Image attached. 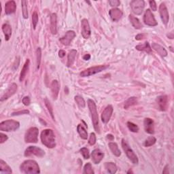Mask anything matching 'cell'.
<instances>
[{"label": "cell", "instance_id": "1", "mask_svg": "<svg viewBox=\"0 0 174 174\" xmlns=\"http://www.w3.org/2000/svg\"><path fill=\"white\" fill-rule=\"evenodd\" d=\"M21 172L26 174H36L40 173L38 164L33 160H27L22 163L20 167Z\"/></svg>", "mask_w": 174, "mask_h": 174}, {"label": "cell", "instance_id": "2", "mask_svg": "<svg viewBox=\"0 0 174 174\" xmlns=\"http://www.w3.org/2000/svg\"><path fill=\"white\" fill-rule=\"evenodd\" d=\"M41 140L47 148H54L56 146L55 135L52 129H45L42 132Z\"/></svg>", "mask_w": 174, "mask_h": 174}, {"label": "cell", "instance_id": "3", "mask_svg": "<svg viewBox=\"0 0 174 174\" xmlns=\"http://www.w3.org/2000/svg\"><path fill=\"white\" fill-rule=\"evenodd\" d=\"M88 106L89 108L90 112L91 114L92 122L94 127L95 130L97 133H99V117L97 110V106L94 101L92 99H89L88 100Z\"/></svg>", "mask_w": 174, "mask_h": 174}, {"label": "cell", "instance_id": "4", "mask_svg": "<svg viewBox=\"0 0 174 174\" xmlns=\"http://www.w3.org/2000/svg\"><path fill=\"white\" fill-rule=\"evenodd\" d=\"M20 127V123L18 121L13 120H8L0 123V130L2 131L10 132L17 130Z\"/></svg>", "mask_w": 174, "mask_h": 174}, {"label": "cell", "instance_id": "5", "mask_svg": "<svg viewBox=\"0 0 174 174\" xmlns=\"http://www.w3.org/2000/svg\"><path fill=\"white\" fill-rule=\"evenodd\" d=\"M122 149L125 151V154H126L127 156L129 158V159L133 164H137L139 160H138L137 155L135 154L133 150L131 149L129 145L127 142V141L124 139L122 140Z\"/></svg>", "mask_w": 174, "mask_h": 174}, {"label": "cell", "instance_id": "6", "mask_svg": "<svg viewBox=\"0 0 174 174\" xmlns=\"http://www.w3.org/2000/svg\"><path fill=\"white\" fill-rule=\"evenodd\" d=\"M39 130L36 127H31L27 131L25 135V141L26 143H37L38 141Z\"/></svg>", "mask_w": 174, "mask_h": 174}, {"label": "cell", "instance_id": "7", "mask_svg": "<svg viewBox=\"0 0 174 174\" xmlns=\"http://www.w3.org/2000/svg\"><path fill=\"white\" fill-rule=\"evenodd\" d=\"M109 65H99V66H95L90 67V68L86 69L85 70L82 71L80 73V76L81 77H88L90 76L94 75L99 72H101L102 71H104L106 69H108Z\"/></svg>", "mask_w": 174, "mask_h": 174}, {"label": "cell", "instance_id": "8", "mask_svg": "<svg viewBox=\"0 0 174 174\" xmlns=\"http://www.w3.org/2000/svg\"><path fill=\"white\" fill-rule=\"evenodd\" d=\"M132 11L137 15H140L143 12L145 2L143 0H133L130 3Z\"/></svg>", "mask_w": 174, "mask_h": 174}, {"label": "cell", "instance_id": "9", "mask_svg": "<svg viewBox=\"0 0 174 174\" xmlns=\"http://www.w3.org/2000/svg\"><path fill=\"white\" fill-rule=\"evenodd\" d=\"M45 155V152L40 148L36 146L28 147L25 152V156H36L38 157H43Z\"/></svg>", "mask_w": 174, "mask_h": 174}, {"label": "cell", "instance_id": "10", "mask_svg": "<svg viewBox=\"0 0 174 174\" xmlns=\"http://www.w3.org/2000/svg\"><path fill=\"white\" fill-rule=\"evenodd\" d=\"M144 22L148 26L154 27L158 25L154 16L150 9H147L144 17Z\"/></svg>", "mask_w": 174, "mask_h": 174}, {"label": "cell", "instance_id": "11", "mask_svg": "<svg viewBox=\"0 0 174 174\" xmlns=\"http://www.w3.org/2000/svg\"><path fill=\"white\" fill-rule=\"evenodd\" d=\"M81 34L85 39H89L91 36V31L88 20L82 19L81 21Z\"/></svg>", "mask_w": 174, "mask_h": 174}, {"label": "cell", "instance_id": "12", "mask_svg": "<svg viewBox=\"0 0 174 174\" xmlns=\"http://www.w3.org/2000/svg\"><path fill=\"white\" fill-rule=\"evenodd\" d=\"M156 104L160 111L165 112L168 107V97L167 95H160L156 98Z\"/></svg>", "mask_w": 174, "mask_h": 174}, {"label": "cell", "instance_id": "13", "mask_svg": "<svg viewBox=\"0 0 174 174\" xmlns=\"http://www.w3.org/2000/svg\"><path fill=\"white\" fill-rule=\"evenodd\" d=\"M76 37V33L73 31H68L65 35L59 39L60 42L64 46H69L72 41Z\"/></svg>", "mask_w": 174, "mask_h": 174}, {"label": "cell", "instance_id": "14", "mask_svg": "<svg viewBox=\"0 0 174 174\" xmlns=\"http://www.w3.org/2000/svg\"><path fill=\"white\" fill-rule=\"evenodd\" d=\"M159 12H160L161 20H162L163 24L167 25L169 22V15L168 10H167L165 4H163V3H162L159 6Z\"/></svg>", "mask_w": 174, "mask_h": 174}, {"label": "cell", "instance_id": "15", "mask_svg": "<svg viewBox=\"0 0 174 174\" xmlns=\"http://www.w3.org/2000/svg\"><path fill=\"white\" fill-rule=\"evenodd\" d=\"M113 110L114 109L112 105H108L107 107L104 109V110L103 111L101 114V121L104 124H107L109 121L110 120L112 113H113Z\"/></svg>", "mask_w": 174, "mask_h": 174}, {"label": "cell", "instance_id": "16", "mask_svg": "<svg viewBox=\"0 0 174 174\" xmlns=\"http://www.w3.org/2000/svg\"><path fill=\"white\" fill-rule=\"evenodd\" d=\"M17 91V84L12 83V85L9 86V88L6 90V91L4 93V95L2 96L1 97V101H4L5 100H7L10 97L15 94V93Z\"/></svg>", "mask_w": 174, "mask_h": 174}, {"label": "cell", "instance_id": "17", "mask_svg": "<svg viewBox=\"0 0 174 174\" xmlns=\"http://www.w3.org/2000/svg\"><path fill=\"white\" fill-rule=\"evenodd\" d=\"M144 129L146 133L149 134H153L154 133V125L152 119L150 118H145L144 121Z\"/></svg>", "mask_w": 174, "mask_h": 174}, {"label": "cell", "instance_id": "18", "mask_svg": "<svg viewBox=\"0 0 174 174\" xmlns=\"http://www.w3.org/2000/svg\"><path fill=\"white\" fill-rule=\"evenodd\" d=\"M91 157L93 163L95 164H99L104 159V153L102 152L99 149H95L91 153Z\"/></svg>", "mask_w": 174, "mask_h": 174}, {"label": "cell", "instance_id": "19", "mask_svg": "<svg viewBox=\"0 0 174 174\" xmlns=\"http://www.w3.org/2000/svg\"><path fill=\"white\" fill-rule=\"evenodd\" d=\"M109 14L113 21H118L122 18V14H123L121 10L118 8L111 9L109 12Z\"/></svg>", "mask_w": 174, "mask_h": 174}, {"label": "cell", "instance_id": "20", "mask_svg": "<svg viewBox=\"0 0 174 174\" xmlns=\"http://www.w3.org/2000/svg\"><path fill=\"white\" fill-rule=\"evenodd\" d=\"M17 9V5L14 1H8L5 4V13L6 14H13Z\"/></svg>", "mask_w": 174, "mask_h": 174}, {"label": "cell", "instance_id": "21", "mask_svg": "<svg viewBox=\"0 0 174 174\" xmlns=\"http://www.w3.org/2000/svg\"><path fill=\"white\" fill-rule=\"evenodd\" d=\"M59 83L57 80H53L51 84V91H52V95L54 100H56L58 97L59 93Z\"/></svg>", "mask_w": 174, "mask_h": 174}, {"label": "cell", "instance_id": "22", "mask_svg": "<svg viewBox=\"0 0 174 174\" xmlns=\"http://www.w3.org/2000/svg\"><path fill=\"white\" fill-rule=\"evenodd\" d=\"M50 31L53 35L57 33V16L55 13L51 14L50 17Z\"/></svg>", "mask_w": 174, "mask_h": 174}, {"label": "cell", "instance_id": "23", "mask_svg": "<svg viewBox=\"0 0 174 174\" xmlns=\"http://www.w3.org/2000/svg\"><path fill=\"white\" fill-rule=\"evenodd\" d=\"M152 46L153 49L156 51V52L159 54L160 56L165 57L167 56V51L164 47L160 46V44L156 43H152Z\"/></svg>", "mask_w": 174, "mask_h": 174}, {"label": "cell", "instance_id": "24", "mask_svg": "<svg viewBox=\"0 0 174 174\" xmlns=\"http://www.w3.org/2000/svg\"><path fill=\"white\" fill-rule=\"evenodd\" d=\"M2 31L4 34L5 40L8 41L12 35V27L8 23H4L2 25Z\"/></svg>", "mask_w": 174, "mask_h": 174}, {"label": "cell", "instance_id": "25", "mask_svg": "<svg viewBox=\"0 0 174 174\" xmlns=\"http://www.w3.org/2000/svg\"><path fill=\"white\" fill-rule=\"evenodd\" d=\"M77 54V50L72 49L71 50L69 54H68V57H67V66L69 67L72 65H73V64L75 61V59Z\"/></svg>", "mask_w": 174, "mask_h": 174}, {"label": "cell", "instance_id": "26", "mask_svg": "<svg viewBox=\"0 0 174 174\" xmlns=\"http://www.w3.org/2000/svg\"><path fill=\"white\" fill-rule=\"evenodd\" d=\"M129 18L131 23L134 27L135 29H136V30H141V29H142L143 25H141L140 20L137 18L135 17L132 14H130Z\"/></svg>", "mask_w": 174, "mask_h": 174}, {"label": "cell", "instance_id": "27", "mask_svg": "<svg viewBox=\"0 0 174 174\" xmlns=\"http://www.w3.org/2000/svg\"><path fill=\"white\" fill-rule=\"evenodd\" d=\"M30 59H27L26 62H25L23 67H22V71H21V74H20V78H19V80H20L21 82L23 81L24 79L25 78V76H26L27 73L28 72L29 67H30Z\"/></svg>", "mask_w": 174, "mask_h": 174}, {"label": "cell", "instance_id": "28", "mask_svg": "<svg viewBox=\"0 0 174 174\" xmlns=\"http://www.w3.org/2000/svg\"><path fill=\"white\" fill-rule=\"evenodd\" d=\"M108 146L109 148V149L112 151V152L113 153V154L116 156H120L121 155V150H119L118 146L117 144H116L114 142H109L108 144Z\"/></svg>", "mask_w": 174, "mask_h": 174}, {"label": "cell", "instance_id": "29", "mask_svg": "<svg viewBox=\"0 0 174 174\" xmlns=\"http://www.w3.org/2000/svg\"><path fill=\"white\" fill-rule=\"evenodd\" d=\"M0 172L1 173H12V171L7 163L4 162V160L1 159L0 160Z\"/></svg>", "mask_w": 174, "mask_h": 174}, {"label": "cell", "instance_id": "30", "mask_svg": "<svg viewBox=\"0 0 174 174\" xmlns=\"http://www.w3.org/2000/svg\"><path fill=\"white\" fill-rule=\"evenodd\" d=\"M77 131H78V133L82 140H87V138H88V133H87L86 129L82 125L80 124L78 125Z\"/></svg>", "mask_w": 174, "mask_h": 174}, {"label": "cell", "instance_id": "31", "mask_svg": "<svg viewBox=\"0 0 174 174\" xmlns=\"http://www.w3.org/2000/svg\"><path fill=\"white\" fill-rule=\"evenodd\" d=\"M135 49L139 51H145L148 53H150L152 49H151L150 46L148 42H146L144 44H140L135 46Z\"/></svg>", "mask_w": 174, "mask_h": 174}, {"label": "cell", "instance_id": "32", "mask_svg": "<svg viewBox=\"0 0 174 174\" xmlns=\"http://www.w3.org/2000/svg\"><path fill=\"white\" fill-rule=\"evenodd\" d=\"M105 168L107 170V172L111 174H114L117 172V167L114 163H105Z\"/></svg>", "mask_w": 174, "mask_h": 174}, {"label": "cell", "instance_id": "33", "mask_svg": "<svg viewBox=\"0 0 174 174\" xmlns=\"http://www.w3.org/2000/svg\"><path fill=\"white\" fill-rule=\"evenodd\" d=\"M137 99L136 97H129L126 101H125L124 105V108L125 109H127L130 107H131V106L137 104Z\"/></svg>", "mask_w": 174, "mask_h": 174}, {"label": "cell", "instance_id": "34", "mask_svg": "<svg viewBox=\"0 0 174 174\" xmlns=\"http://www.w3.org/2000/svg\"><path fill=\"white\" fill-rule=\"evenodd\" d=\"M74 99H75V101L80 108H85V99H84L81 96H79V95H77L75 97H74Z\"/></svg>", "mask_w": 174, "mask_h": 174}, {"label": "cell", "instance_id": "35", "mask_svg": "<svg viewBox=\"0 0 174 174\" xmlns=\"http://www.w3.org/2000/svg\"><path fill=\"white\" fill-rule=\"evenodd\" d=\"M22 17L25 19L28 18V10H27V2L26 1H22Z\"/></svg>", "mask_w": 174, "mask_h": 174}, {"label": "cell", "instance_id": "36", "mask_svg": "<svg viewBox=\"0 0 174 174\" xmlns=\"http://www.w3.org/2000/svg\"><path fill=\"white\" fill-rule=\"evenodd\" d=\"M156 139L153 136H151L149 137L146 140V141H144V146L146 147H150V146H152L153 145L156 143Z\"/></svg>", "mask_w": 174, "mask_h": 174}, {"label": "cell", "instance_id": "37", "mask_svg": "<svg viewBox=\"0 0 174 174\" xmlns=\"http://www.w3.org/2000/svg\"><path fill=\"white\" fill-rule=\"evenodd\" d=\"M83 173L85 174H94L95 172L92 168V165L90 163H86L84 167Z\"/></svg>", "mask_w": 174, "mask_h": 174}, {"label": "cell", "instance_id": "38", "mask_svg": "<svg viewBox=\"0 0 174 174\" xmlns=\"http://www.w3.org/2000/svg\"><path fill=\"white\" fill-rule=\"evenodd\" d=\"M127 127L131 132H133V133H137L138 131H139V127L137 125H135L133 122H127Z\"/></svg>", "mask_w": 174, "mask_h": 174}, {"label": "cell", "instance_id": "39", "mask_svg": "<svg viewBox=\"0 0 174 174\" xmlns=\"http://www.w3.org/2000/svg\"><path fill=\"white\" fill-rule=\"evenodd\" d=\"M36 57H37V69H40L41 59H42V50L40 48H38L36 50Z\"/></svg>", "mask_w": 174, "mask_h": 174}, {"label": "cell", "instance_id": "40", "mask_svg": "<svg viewBox=\"0 0 174 174\" xmlns=\"http://www.w3.org/2000/svg\"><path fill=\"white\" fill-rule=\"evenodd\" d=\"M44 102H45V105H46V108H47L48 109V111H49V113H50V116H51V117L53 118V119H54V114H53V109L52 105H51V104H50V101H48L47 99H44Z\"/></svg>", "mask_w": 174, "mask_h": 174}, {"label": "cell", "instance_id": "41", "mask_svg": "<svg viewBox=\"0 0 174 174\" xmlns=\"http://www.w3.org/2000/svg\"><path fill=\"white\" fill-rule=\"evenodd\" d=\"M80 152L82 154L83 157L85 159H89L90 158V152L88 148H82L80 149Z\"/></svg>", "mask_w": 174, "mask_h": 174}, {"label": "cell", "instance_id": "42", "mask_svg": "<svg viewBox=\"0 0 174 174\" xmlns=\"http://www.w3.org/2000/svg\"><path fill=\"white\" fill-rule=\"evenodd\" d=\"M38 22V15L36 12H34L33 15H32V23H33L34 30H35V28H36Z\"/></svg>", "mask_w": 174, "mask_h": 174}, {"label": "cell", "instance_id": "43", "mask_svg": "<svg viewBox=\"0 0 174 174\" xmlns=\"http://www.w3.org/2000/svg\"><path fill=\"white\" fill-rule=\"evenodd\" d=\"M96 135L94 133H91V135H90V137L89 140V144L91 145V146H93L95 145V144L96 143Z\"/></svg>", "mask_w": 174, "mask_h": 174}, {"label": "cell", "instance_id": "44", "mask_svg": "<svg viewBox=\"0 0 174 174\" xmlns=\"http://www.w3.org/2000/svg\"><path fill=\"white\" fill-rule=\"evenodd\" d=\"M30 114V111L27 110V109H24V110L13 112V113L12 114V116H18L22 114Z\"/></svg>", "mask_w": 174, "mask_h": 174}, {"label": "cell", "instance_id": "45", "mask_svg": "<svg viewBox=\"0 0 174 174\" xmlns=\"http://www.w3.org/2000/svg\"><path fill=\"white\" fill-rule=\"evenodd\" d=\"M22 102L25 105L28 106V105H30L31 104V99L30 97H29L26 96V97H23V99H22Z\"/></svg>", "mask_w": 174, "mask_h": 174}, {"label": "cell", "instance_id": "46", "mask_svg": "<svg viewBox=\"0 0 174 174\" xmlns=\"http://www.w3.org/2000/svg\"><path fill=\"white\" fill-rule=\"evenodd\" d=\"M109 4L112 7H114V6H120L121 2L118 1V0H110V1H109Z\"/></svg>", "mask_w": 174, "mask_h": 174}, {"label": "cell", "instance_id": "47", "mask_svg": "<svg viewBox=\"0 0 174 174\" xmlns=\"http://www.w3.org/2000/svg\"><path fill=\"white\" fill-rule=\"evenodd\" d=\"M8 137L7 135L2 133H0V143L1 144L4 143L6 141L8 140Z\"/></svg>", "mask_w": 174, "mask_h": 174}, {"label": "cell", "instance_id": "48", "mask_svg": "<svg viewBox=\"0 0 174 174\" xmlns=\"http://www.w3.org/2000/svg\"><path fill=\"white\" fill-rule=\"evenodd\" d=\"M149 4L150 6L151 9L152 10V11H156V4L154 1H150Z\"/></svg>", "mask_w": 174, "mask_h": 174}, {"label": "cell", "instance_id": "49", "mask_svg": "<svg viewBox=\"0 0 174 174\" xmlns=\"http://www.w3.org/2000/svg\"><path fill=\"white\" fill-rule=\"evenodd\" d=\"M144 38H145V35L143 34H138L136 35V36H135V40H141L144 39Z\"/></svg>", "mask_w": 174, "mask_h": 174}, {"label": "cell", "instance_id": "50", "mask_svg": "<svg viewBox=\"0 0 174 174\" xmlns=\"http://www.w3.org/2000/svg\"><path fill=\"white\" fill-rule=\"evenodd\" d=\"M65 51L63 50H60L59 52V56L60 58H63L65 56Z\"/></svg>", "mask_w": 174, "mask_h": 174}, {"label": "cell", "instance_id": "51", "mask_svg": "<svg viewBox=\"0 0 174 174\" xmlns=\"http://www.w3.org/2000/svg\"><path fill=\"white\" fill-rule=\"evenodd\" d=\"M163 173H166L168 174L169 173V165H166L164 168L163 171Z\"/></svg>", "mask_w": 174, "mask_h": 174}, {"label": "cell", "instance_id": "52", "mask_svg": "<svg viewBox=\"0 0 174 174\" xmlns=\"http://www.w3.org/2000/svg\"><path fill=\"white\" fill-rule=\"evenodd\" d=\"M90 59H91V55H90L89 54H85V56L83 57V59L85 60V61H88Z\"/></svg>", "mask_w": 174, "mask_h": 174}, {"label": "cell", "instance_id": "53", "mask_svg": "<svg viewBox=\"0 0 174 174\" xmlns=\"http://www.w3.org/2000/svg\"><path fill=\"white\" fill-rule=\"evenodd\" d=\"M107 137L108 139H109V140H114V136L111 134H109L107 135Z\"/></svg>", "mask_w": 174, "mask_h": 174}, {"label": "cell", "instance_id": "54", "mask_svg": "<svg viewBox=\"0 0 174 174\" xmlns=\"http://www.w3.org/2000/svg\"><path fill=\"white\" fill-rule=\"evenodd\" d=\"M133 173V172H132V171L130 169V170L129 171V172H127V173Z\"/></svg>", "mask_w": 174, "mask_h": 174}]
</instances>
